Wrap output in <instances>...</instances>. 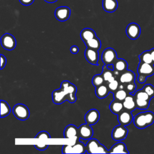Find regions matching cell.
Masks as SVG:
<instances>
[{"label": "cell", "mask_w": 154, "mask_h": 154, "mask_svg": "<svg viewBox=\"0 0 154 154\" xmlns=\"http://www.w3.org/2000/svg\"><path fill=\"white\" fill-rule=\"evenodd\" d=\"M6 58L4 55H3L2 54H1V69H4V67H5V64H6Z\"/></svg>", "instance_id": "74e56055"}, {"label": "cell", "mask_w": 154, "mask_h": 154, "mask_svg": "<svg viewBox=\"0 0 154 154\" xmlns=\"http://www.w3.org/2000/svg\"><path fill=\"white\" fill-rule=\"evenodd\" d=\"M102 75L104 79L105 82L106 84L109 83V82L113 81L116 79V77L114 74L113 70H111L107 67V66L104 65L103 67V71L102 73Z\"/></svg>", "instance_id": "cb8c5ba5"}, {"label": "cell", "mask_w": 154, "mask_h": 154, "mask_svg": "<svg viewBox=\"0 0 154 154\" xmlns=\"http://www.w3.org/2000/svg\"><path fill=\"white\" fill-rule=\"evenodd\" d=\"M96 36L95 31L89 28H86L83 29L81 33H80V37L81 39L84 41V42H87V40L94 38Z\"/></svg>", "instance_id": "d4e9b609"}, {"label": "cell", "mask_w": 154, "mask_h": 154, "mask_svg": "<svg viewBox=\"0 0 154 154\" xmlns=\"http://www.w3.org/2000/svg\"><path fill=\"white\" fill-rule=\"evenodd\" d=\"M104 83H105V82L104 79H103L102 74H97V75H94L93 77L92 84L95 87H96L99 85H100Z\"/></svg>", "instance_id": "1f68e13d"}, {"label": "cell", "mask_w": 154, "mask_h": 154, "mask_svg": "<svg viewBox=\"0 0 154 154\" xmlns=\"http://www.w3.org/2000/svg\"><path fill=\"white\" fill-rule=\"evenodd\" d=\"M11 111L10 107L8 103L3 100H1V117L3 118L7 116Z\"/></svg>", "instance_id": "4316f807"}, {"label": "cell", "mask_w": 154, "mask_h": 154, "mask_svg": "<svg viewBox=\"0 0 154 154\" xmlns=\"http://www.w3.org/2000/svg\"><path fill=\"white\" fill-rule=\"evenodd\" d=\"M150 51L152 58V60H153V63L154 64V48H152V49H150Z\"/></svg>", "instance_id": "b9f144b4"}, {"label": "cell", "mask_w": 154, "mask_h": 154, "mask_svg": "<svg viewBox=\"0 0 154 154\" xmlns=\"http://www.w3.org/2000/svg\"><path fill=\"white\" fill-rule=\"evenodd\" d=\"M134 97L135 98H138V99H143V100H150V99L152 98L150 97L148 94L144 91L143 89L137 90L134 94Z\"/></svg>", "instance_id": "4dcf8cb0"}, {"label": "cell", "mask_w": 154, "mask_h": 154, "mask_svg": "<svg viewBox=\"0 0 154 154\" xmlns=\"http://www.w3.org/2000/svg\"><path fill=\"white\" fill-rule=\"evenodd\" d=\"M124 85V89L130 94H134V91L136 90V84L135 82H132L128 83L126 84H123Z\"/></svg>", "instance_id": "836d02e7"}, {"label": "cell", "mask_w": 154, "mask_h": 154, "mask_svg": "<svg viewBox=\"0 0 154 154\" xmlns=\"http://www.w3.org/2000/svg\"><path fill=\"white\" fill-rule=\"evenodd\" d=\"M109 108L110 111L114 114H119L121 111L123 110V105L122 101L114 99L109 104Z\"/></svg>", "instance_id": "603a6c76"}, {"label": "cell", "mask_w": 154, "mask_h": 154, "mask_svg": "<svg viewBox=\"0 0 154 154\" xmlns=\"http://www.w3.org/2000/svg\"><path fill=\"white\" fill-rule=\"evenodd\" d=\"M135 79V73L129 70H126L122 72L119 78V81L120 84H126L129 82H134Z\"/></svg>", "instance_id": "2e32d148"}, {"label": "cell", "mask_w": 154, "mask_h": 154, "mask_svg": "<svg viewBox=\"0 0 154 154\" xmlns=\"http://www.w3.org/2000/svg\"><path fill=\"white\" fill-rule=\"evenodd\" d=\"M35 138L46 139V138H50L51 136H50V134L48 132H46V131H41L36 135Z\"/></svg>", "instance_id": "d590c367"}, {"label": "cell", "mask_w": 154, "mask_h": 154, "mask_svg": "<svg viewBox=\"0 0 154 154\" xmlns=\"http://www.w3.org/2000/svg\"><path fill=\"white\" fill-rule=\"evenodd\" d=\"M117 119L120 125L126 126L129 125L132 122L134 118L131 111L125 109L118 114Z\"/></svg>", "instance_id": "4fadbf2b"}, {"label": "cell", "mask_w": 154, "mask_h": 154, "mask_svg": "<svg viewBox=\"0 0 154 154\" xmlns=\"http://www.w3.org/2000/svg\"><path fill=\"white\" fill-rule=\"evenodd\" d=\"M138 57L140 62H143V63H146L149 64H152L153 63L150 50L144 51L139 55Z\"/></svg>", "instance_id": "83f0119b"}, {"label": "cell", "mask_w": 154, "mask_h": 154, "mask_svg": "<svg viewBox=\"0 0 154 154\" xmlns=\"http://www.w3.org/2000/svg\"><path fill=\"white\" fill-rule=\"evenodd\" d=\"M120 83L119 81H118V79L117 78H116L113 81L108 83L107 85H108V87L110 92L114 93L117 90H118L119 87V85H120Z\"/></svg>", "instance_id": "d6a6232c"}, {"label": "cell", "mask_w": 154, "mask_h": 154, "mask_svg": "<svg viewBox=\"0 0 154 154\" xmlns=\"http://www.w3.org/2000/svg\"><path fill=\"white\" fill-rule=\"evenodd\" d=\"M1 42L2 48L8 51L14 49L16 46V41L14 37L9 33H5L1 37Z\"/></svg>", "instance_id": "52a82bcc"}, {"label": "cell", "mask_w": 154, "mask_h": 154, "mask_svg": "<svg viewBox=\"0 0 154 154\" xmlns=\"http://www.w3.org/2000/svg\"><path fill=\"white\" fill-rule=\"evenodd\" d=\"M78 134L81 139L88 140L91 138L93 135V130L90 125L84 123L78 128Z\"/></svg>", "instance_id": "7c38bea8"}, {"label": "cell", "mask_w": 154, "mask_h": 154, "mask_svg": "<svg viewBox=\"0 0 154 154\" xmlns=\"http://www.w3.org/2000/svg\"><path fill=\"white\" fill-rule=\"evenodd\" d=\"M63 153H86L85 145L81 141L78 140L74 144H66L62 148Z\"/></svg>", "instance_id": "277c9868"}, {"label": "cell", "mask_w": 154, "mask_h": 154, "mask_svg": "<svg viewBox=\"0 0 154 154\" xmlns=\"http://www.w3.org/2000/svg\"><path fill=\"white\" fill-rule=\"evenodd\" d=\"M85 147L87 153H108L107 149L95 138H90Z\"/></svg>", "instance_id": "3957f363"}, {"label": "cell", "mask_w": 154, "mask_h": 154, "mask_svg": "<svg viewBox=\"0 0 154 154\" xmlns=\"http://www.w3.org/2000/svg\"><path fill=\"white\" fill-rule=\"evenodd\" d=\"M14 116L20 120H25L29 116V110L24 104L17 103L15 105L12 109Z\"/></svg>", "instance_id": "5b68a950"}, {"label": "cell", "mask_w": 154, "mask_h": 154, "mask_svg": "<svg viewBox=\"0 0 154 154\" xmlns=\"http://www.w3.org/2000/svg\"><path fill=\"white\" fill-rule=\"evenodd\" d=\"M108 153H129L125 143L118 142L114 144L108 150Z\"/></svg>", "instance_id": "ffe728a7"}, {"label": "cell", "mask_w": 154, "mask_h": 154, "mask_svg": "<svg viewBox=\"0 0 154 154\" xmlns=\"http://www.w3.org/2000/svg\"><path fill=\"white\" fill-rule=\"evenodd\" d=\"M48 144H35L34 147L38 150H45L48 147Z\"/></svg>", "instance_id": "8d00e7d4"}, {"label": "cell", "mask_w": 154, "mask_h": 154, "mask_svg": "<svg viewBox=\"0 0 154 154\" xmlns=\"http://www.w3.org/2000/svg\"><path fill=\"white\" fill-rule=\"evenodd\" d=\"M70 9L66 6H61L55 10V16L57 20L64 22L69 19L70 16Z\"/></svg>", "instance_id": "8fae6325"}, {"label": "cell", "mask_w": 154, "mask_h": 154, "mask_svg": "<svg viewBox=\"0 0 154 154\" xmlns=\"http://www.w3.org/2000/svg\"><path fill=\"white\" fill-rule=\"evenodd\" d=\"M76 86L69 81L61 82L60 88L54 90L52 93V101L55 104H61L66 100L70 103H74L76 100Z\"/></svg>", "instance_id": "6da1fadb"}, {"label": "cell", "mask_w": 154, "mask_h": 154, "mask_svg": "<svg viewBox=\"0 0 154 154\" xmlns=\"http://www.w3.org/2000/svg\"><path fill=\"white\" fill-rule=\"evenodd\" d=\"M79 51V48L77 46H72L71 48H70V52L72 53V54H77Z\"/></svg>", "instance_id": "60d3db41"}, {"label": "cell", "mask_w": 154, "mask_h": 154, "mask_svg": "<svg viewBox=\"0 0 154 154\" xmlns=\"http://www.w3.org/2000/svg\"><path fill=\"white\" fill-rule=\"evenodd\" d=\"M110 91L108 87V85L105 84V83L96 87L95 88V94L99 99H103L107 97Z\"/></svg>", "instance_id": "7402d4cb"}, {"label": "cell", "mask_w": 154, "mask_h": 154, "mask_svg": "<svg viewBox=\"0 0 154 154\" xmlns=\"http://www.w3.org/2000/svg\"><path fill=\"white\" fill-rule=\"evenodd\" d=\"M107 67L111 70H114V66L113 64H109L107 66Z\"/></svg>", "instance_id": "ee69618b"}, {"label": "cell", "mask_w": 154, "mask_h": 154, "mask_svg": "<svg viewBox=\"0 0 154 154\" xmlns=\"http://www.w3.org/2000/svg\"><path fill=\"white\" fill-rule=\"evenodd\" d=\"M122 102L125 109L129 111H133L137 108L134 96L130 93H128V96Z\"/></svg>", "instance_id": "ac0fdd59"}, {"label": "cell", "mask_w": 154, "mask_h": 154, "mask_svg": "<svg viewBox=\"0 0 154 154\" xmlns=\"http://www.w3.org/2000/svg\"><path fill=\"white\" fill-rule=\"evenodd\" d=\"M128 133V130L125 126L120 124L113 128L111 133V137L114 140L119 141L124 140L126 137Z\"/></svg>", "instance_id": "ba28073f"}, {"label": "cell", "mask_w": 154, "mask_h": 154, "mask_svg": "<svg viewBox=\"0 0 154 154\" xmlns=\"http://www.w3.org/2000/svg\"><path fill=\"white\" fill-rule=\"evenodd\" d=\"M137 108L141 109H146L149 106L150 100L135 98Z\"/></svg>", "instance_id": "f546056e"}, {"label": "cell", "mask_w": 154, "mask_h": 154, "mask_svg": "<svg viewBox=\"0 0 154 154\" xmlns=\"http://www.w3.org/2000/svg\"><path fill=\"white\" fill-rule=\"evenodd\" d=\"M137 72L138 75H143L147 78L154 74V64H149L143 62H140Z\"/></svg>", "instance_id": "30bf717a"}, {"label": "cell", "mask_w": 154, "mask_h": 154, "mask_svg": "<svg viewBox=\"0 0 154 154\" xmlns=\"http://www.w3.org/2000/svg\"><path fill=\"white\" fill-rule=\"evenodd\" d=\"M102 7L106 12L112 13L117 10L118 2L117 0H103Z\"/></svg>", "instance_id": "d6986e66"}, {"label": "cell", "mask_w": 154, "mask_h": 154, "mask_svg": "<svg viewBox=\"0 0 154 154\" xmlns=\"http://www.w3.org/2000/svg\"><path fill=\"white\" fill-rule=\"evenodd\" d=\"M142 89L145 91L150 97H154V87L152 84H146Z\"/></svg>", "instance_id": "e575fe53"}, {"label": "cell", "mask_w": 154, "mask_h": 154, "mask_svg": "<svg viewBox=\"0 0 154 154\" xmlns=\"http://www.w3.org/2000/svg\"><path fill=\"white\" fill-rule=\"evenodd\" d=\"M117 59V55L116 51L111 48H106L102 54V60L105 65L113 64Z\"/></svg>", "instance_id": "8992f818"}, {"label": "cell", "mask_w": 154, "mask_h": 154, "mask_svg": "<svg viewBox=\"0 0 154 154\" xmlns=\"http://www.w3.org/2000/svg\"><path fill=\"white\" fill-rule=\"evenodd\" d=\"M64 137L65 138L71 139L73 138H76L79 139L78 134V128L74 125H67L64 131Z\"/></svg>", "instance_id": "e0dca14e"}, {"label": "cell", "mask_w": 154, "mask_h": 154, "mask_svg": "<svg viewBox=\"0 0 154 154\" xmlns=\"http://www.w3.org/2000/svg\"><path fill=\"white\" fill-rule=\"evenodd\" d=\"M44 1L48 3H54V2H56L57 0H44Z\"/></svg>", "instance_id": "7bdbcfd3"}, {"label": "cell", "mask_w": 154, "mask_h": 154, "mask_svg": "<svg viewBox=\"0 0 154 154\" xmlns=\"http://www.w3.org/2000/svg\"><path fill=\"white\" fill-rule=\"evenodd\" d=\"M114 70L118 72L120 74L128 69V63L122 58H117L113 63Z\"/></svg>", "instance_id": "44dd1931"}, {"label": "cell", "mask_w": 154, "mask_h": 154, "mask_svg": "<svg viewBox=\"0 0 154 154\" xmlns=\"http://www.w3.org/2000/svg\"><path fill=\"white\" fill-rule=\"evenodd\" d=\"M19 1L22 5H29L34 2V0H19Z\"/></svg>", "instance_id": "ab89813d"}, {"label": "cell", "mask_w": 154, "mask_h": 154, "mask_svg": "<svg viewBox=\"0 0 154 154\" xmlns=\"http://www.w3.org/2000/svg\"><path fill=\"white\" fill-rule=\"evenodd\" d=\"M147 79V77L143 75H138V81L140 84H143L146 82V80Z\"/></svg>", "instance_id": "f35d334b"}, {"label": "cell", "mask_w": 154, "mask_h": 154, "mask_svg": "<svg viewBox=\"0 0 154 154\" xmlns=\"http://www.w3.org/2000/svg\"><path fill=\"white\" fill-rule=\"evenodd\" d=\"M126 33L130 39L136 40L140 35L141 28L139 25L136 23H131L126 27Z\"/></svg>", "instance_id": "9c48e42d"}, {"label": "cell", "mask_w": 154, "mask_h": 154, "mask_svg": "<svg viewBox=\"0 0 154 154\" xmlns=\"http://www.w3.org/2000/svg\"><path fill=\"white\" fill-rule=\"evenodd\" d=\"M134 125L138 129H144L152 125L154 122V113L144 111L137 114L133 119Z\"/></svg>", "instance_id": "7a4b0ae2"}, {"label": "cell", "mask_w": 154, "mask_h": 154, "mask_svg": "<svg viewBox=\"0 0 154 154\" xmlns=\"http://www.w3.org/2000/svg\"><path fill=\"white\" fill-rule=\"evenodd\" d=\"M100 114L96 109H91L85 114V120L87 123L93 125L96 124L99 120Z\"/></svg>", "instance_id": "9a60e30c"}, {"label": "cell", "mask_w": 154, "mask_h": 154, "mask_svg": "<svg viewBox=\"0 0 154 154\" xmlns=\"http://www.w3.org/2000/svg\"><path fill=\"white\" fill-rule=\"evenodd\" d=\"M84 55L85 59L89 63L93 65H97L99 60L98 51L87 48L85 51Z\"/></svg>", "instance_id": "5bb4252c"}, {"label": "cell", "mask_w": 154, "mask_h": 154, "mask_svg": "<svg viewBox=\"0 0 154 154\" xmlns=\"http://www.w3.org/2000/svg\"><path fill=\"white\" fill-rule=\"evenodd\" d=\"M114 98L116 100L123 102L128 94V93L122 88H119L114 93Z\"/></svg>", "instance_id": "f1b7e54d"}, {"label": "cell", "mask_w": 154, "mask_h": 154, "mask_svg": "<svg viewBox=\"0 0 154 154\" xmlns=\"http://www.w3.org/2000/svg\"><path fill=\"white\" fill-rule=\"evenodd\" d=\"M85 46L88 48L95 49V50H99V49L101 47V42L99 40V38L96 36L93 38H91L87 42H84Z\"/></svg>", "instance_id": "484cf974"}]
</instances>
